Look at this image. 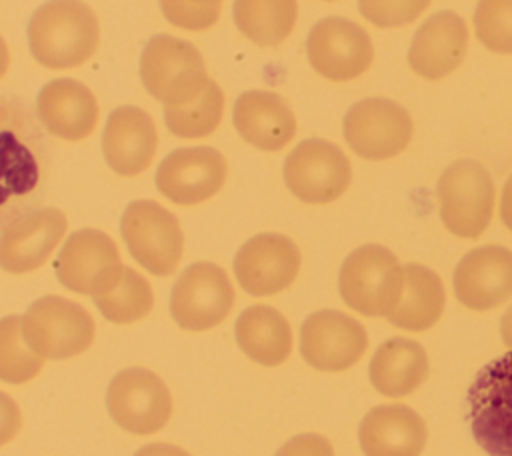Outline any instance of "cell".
<instances>
[{"instance_id": "6da1fadb", "label": "cell", "mask_w": 512, "mask_h": 456, "mask_svg": "<svg viewBox=\"0 0 512 456\" xmlns=\"http://www.w3.org/2000/svg\"><path fill=\"white\" fill-rule=\"evenodd\" d=\"M44 142L28 108L0 96V228L36 200L46 170Z\"/></svg>"}, {"instance_id": "7a4b0ae2", "label": "cell", "mask_w": 512, "mask_h": 456, "mask_svg": "<svg viewBox=\"0 0 512 456\" xmlns=\"http://www.w3.org/2000/svg\"><path fill=\"white\" fill-rule=\"evenodd\" d=\"M26 36L36 62L52 70H66L84 64L96 52L100 26L86 2L48 0L32 14Z\"/></svg>"}, {"instance_id": "3957f363", "label": "cell", "mask_w": 512, "mask_h": 456, "mask_svg": "<svg viewBox=\"0 0 512 456\" xmlns=\"http://www.w3.org/2000/svg\"><path fill=\"white\" fill-rule=\"evenodd\" d=\"M404 272L396 254L382 244H362L342 262L338 292L342 302L368 318H386L402 292Z\"/></svg>"}, {"instance_id": "277c9868", "label": "cell", "mask_w": 512, "mask_h": 456, "mask_svg": "<svg viewBox=\"0 0 512 456\" xmlns=\"http://www.w3.org/2000/svg\"><path fill=\"white\" fill-rule=\"evenodd\" d=\"M140 78L148 94L164 106L196 100L212 80L200 50L192 42L168 34L152 36L142 48Z\"/></svg>"}, {"instance_id": "5b68a950", "label": "cell", "mask_w": 512, "mask_h": 456, "mask_svg": "<svg viewBox=\"0 0 512 456\" xmlns=\"http://www.w3.org/2000/svg\"><path fill=\"white\" fill-rule=\"evenodd\" d=\"M436 198L444 228L458 238H480L494 214V180L474 158L450 162L438 182Z\"/></svg>"}, {"instance_id": "8992f818", "label": "cell", "mask_w": 512, "mask_h": 456, "mask_svg": "<svg viewBox=\"0 0 512 456\" xmlns=\"http://www.w3.org/2000/svg\"><path fill=\"white\" fill-rule=\"evenodd\" d=\"M466 402L476 444L488 456H512V352L476 372Z\"/></svg>"}, {"instance_id": "52a82bcc", "label": "cell", "mask_w": 512, "mask_h": 456, "mask_svg": "<svg viewBox=\"0 0 512 456\" xmlns=\"http://www.w3.org/2000/svg\"><path fill=\"white\" fill-rule=\"evenodd\" d=\"M94 332L96 324L86 308L64 296H42L22 316L26 344L50 360H64L86 352Z\"/></svg>"}, {"instance_id": "ba28073f", "label": "cell", "mask_w": 512, "mask_h": 456, "mask_svg": "<svg viewBox=\"0 0 512 456\" xmlns=\"http://www.w3.org/2000/svg\"><path fill=\"white\" fill-rule=\"evenodd\" d=\"M120 234L130 256L148 272L168 276L176 270L184 234L178 218L154 200H134L120 218Z\"/></svg>"}, {"instance_id": "9c48e42d", "label": "cell", "mask_w": 512, "mask_h": 456, "mask_svg": "<svg viewBox=\"0 0 512 456\" xmlns=\"http://www.w3.org/2000/svg\"><path fill=\"white\" fill-rule=\"evenodd\" d=\"M54 272L64 288L96 298L116 288L124 264L116 242L106 232L82 228L66 238L56 256Z\"/></svg>"}, {"instance_id": "30bf717a", "label": "cell", "mask_w": 512, "mask_h": 456, "mask_svg": "<svg viewBox=\"0 0 512 456\" xmlns=\"http://www.w3.org/2000/svg\"><path fill=\"white\" fill-rule=\"evenodd\" d=\"M346 144L364 160L398 156L412 140L414 122L396 100L372 96L354 102L342 118Z\"/></svg>"}, {"instance_id": "8fae6325", "label": "cell", "mask_w": 512, "mask_h": 456, "mask_svg": "<svg viewBox=\"0 0 512 456\" xmlns=\"http://www.w3.org/2000/svg\"><path fill=\"white\" fill-rule=\"evenodd\" d=\"M286 188L306 204L338 200L352 182L348 156L324 138H306L284 160Z\"/></svg>"}, {"instance_id": "7c38bea8", "label": "cell", "mask_w": 512, "mask_h": 456, "mask_svg": "<svg viewBox=\"0 0 512 456\" xmlns=\"http://www.w3.org/2000/svg\"><path fill=\"white\" fill-rule=\"evenodd\" d=\"M106 408L126 432L146 436L162 430L172 414V396L164 380L148 368L120 370L108 384Z\"/></svg>"}, {"instance_id": "4fadbf2b", "label": "cell", "mask_w": 512, "mask_h": 456, "mask_svg": "<svg viewBox=\"0 0 512 456\" xmlns=\"http://www.w3.org/2000/svg\"><path fill=\"white\" fill-rule=\"evenodd\" d=\"M306 58L322 78L346 82L370 68L374 46L360 24L342 16H326L306 36Z\"/></svg>"}, {"instance_id": "5bb4252c", "label": "cell", "mask_w": 512, "mask_h": 456, "mask_svg": "<svg viewBox=\"0 0 512 456\" xmlns=\"http://www.w3.org/2000/svg\"><path fill=\"white\" fill-rule=\"evenodd\" d=\"M234 306L228 274L212 262H194L176 278L170 292V316L184 330H210Z\"/></svg>"}, {"instance_id": "9a60e30c", "label": "cell", "mask_w": 512, "mask_h": 456, "mask_svg": "<svg viewBox=\"0 0 512 456\" xmlns=\"http://www.w3.org/2000/svg\"><path fill=\"white\" fill-rule=\"evenodd\" d=\"M368 348L364 324L346 312L316 310L300 326V354L304 362L322 372L352 368Z\"/></svg>"}, {"instance_id": "2e32d148", "label": "cell", "mask_w": 512, "mask_h": 456, "mask_svg": "<svg viewBox=\"0 0 512 456\" xmlns=\"http://www.w3.org/2000/svg\"><path fill=\"white\" fill-rule=\"evenodd\" d=\"M300 248L280 232L248 238L234 256L238 284L250 296H272L286 290L300 270Z\"/></svg>"}, {"instance_id": "e0dca14e", "label": "cell", "mask_w": 512, "mask_h": 456, "mask_svg": "<svg viewBox=\"0 0 512 456\" xmlns=\"http://www.w3.org/2000/svg\"><path fill=\"white\" fill-rule=\"evenodd\" d=\"M226 160L212 146L176 148L156 170V188L174 204H200L212 198L226 180Z\"/></svg>"}, {"instance_id": "ac0fdd59", "label": "cell", "mask_w": 512, "mask_h": 456, "mask_svg": "<svg viewBox=\"0 0 512 456\" xmlns=\"http://www.w3.org/2000/svg\"><path fill=\"white\" fill-rule=\"evenodd\" d=\"M456 300L470 310H492L512 298V250L484 244L468 250L452 274Z\"/></svg>"}, {"instance_id": "d6986e66", "label": "cell", "mask_w": 512, "mask_h": 456, "mask_svg": "<svg viewBox=\"0 0 512 456\" xmlns=\"http://www.w3.org/2000/svg\"><path fill=\"white\" fill-rule=\"evenodd\" d=\"M66 216L58 208L30 210L0 234V268L10 274H26L40 268L66 232Z\"/></svg>"}, {"instance_id": "ffe728a7", "label": "cell", "mask_w": 512, "mask_h": 456, "mask_svg": "<svg viewBox=\"0 0 512 456\" xmlns=\"http://www.w3.org/2000/svg\"><path fill=\"white\" fill-rule=\"evenodd\" d=\"M468 46V28L454 10L428 16L414 32L408 48L410 68L428 80H440L454 72Z\"/></svg>"}, {"instance_id": "44dd1931", "label": "cell", "mask_w": 512, "mask_h": 456, "mask_svg": "<svg viewBox=\"0 0 512 456\" xmlns=\"http://www.w3.org/2000/svg\"><path fill=\"white\" fill-rule=\"evenodd\" d=\"M428 440L424 418L408 404H376L358 424L364 456H420Z\"/></svg>"}, {"instance_id": "7402d4cb", "label": "cell", "mask_w": 512, "mask_h": 456, "mask_svg": "<svg viewBox=\"0 0 512 456\" xmlns=\"http://www.w3.org/2000/svg\"><path fill=\"white\" fill-rule=\"evenodd\" d=\"M158 146L154 120L138 106H118L110 112L102 132L106 164L120 176L144 172Z\"/></svg>"}, {"instance_id": "603a6c76", "label": "cell", "mask_w": 512, "mask_h": 456, "mask_svg": "<svg viewBox=\"0 0 512 456\" xmlns=\"http://www.w3.org/2000/svg\"><path fill=\"white\" fill-rule=\"evenodd\" d=\"M40 124L62 140H82L98 122V102L88 86L72 78L46 82L36 96Z\"/></svg>"}, {"instance_id": "cb8c5ba5", "label": "cell", "mask_w": 512, "mask_h": 456, "mask_svg": "<svg viewBox=\"0 0 512 456\" xmlns=\"http://www.w3.org/2000/svg\"><path fill=\"white\" fill-rule=\"evenodd\" d=\"M238 134L264 152L282 150L296 134V118L288 102L270 90H248L232 108Z\"/></svg>"}, {"instance_id": "d4e9b609", "label": "cell", "mask_w": 512, "mask_h": 456, "mask_svg": "<svg viewBox=\"0 0 512 456\" xmlns=\"http://www.w3.org/2000/svg\"><path fill=\"white\" fill-rule=\"evenodd\" d=\"M430 374L424 346L408 336H392L378 344L368 362V380L388 398H404L416 392Z\"/></svg>"}, {"instance_id": "484cf974", "label": "cell", "mask_w": 512, "mask_h": 456, "mask_svg": "<svg viewBox=\"0 0 512 456\" xmlns=\"http://www.w3.org/2000/svg\"><path fill=\"white\" fill-rule=\"evenodd\" d=\"M402 272V292L386 320L400 330L424 332L440 320L446 308L444 282L432 268L418 262L402 264Z\"/></svg>"}, {"instance_id": "4316f807", "label": "cell", "mask_w": 512, "mask_h": 456, "mask_svg": "<svg viewBox=\"0 0 512 456\" xmlns=\"http://www.w3.org/2000/svg\"><path fill=\"white\" fill-rule=\"evenodd\" d=\"M234 338L240 350L262 366H278L292 352V328L282 312L256 304L240 312L234 324Z\"/></svg>"}, {"instance_id": "83f0119b", "label": "cell", "mask_w": 512, "mask_h": 456, "mask_svg": "<svg viewBox=\"0 0 512 456\" xmlns=\"http://www.w3.org/2000/svg\"><path fill=\"white\" fill-rule=\"evenodd\" d=\"M232 18L236 28L258 46L284 42L298 18L296 0H234Z\"/></svg>"}, {"instance_id": "f1b7e54d", "label": "cell", "mask_w": 512, "mask_h": 456, "mask_svg": "<svg viewBox=\"0 0 512 456\" xmlns=\"http://www.w3.org/2000/svg\"><path fill=\"white\" fill-rule=\"evenodd\" d=\"M224 114L222 88L210 80L206 90L182 106H164L166 128L178 138H202L216 130Z\"/></svg>"}, {"instance_id": "f546056e", "label": "cell", "mask_w": 512, "mask_h": 456, "mask_svg": "<svg viewBox=\"0 0 512 456\" xmlns=\"http://www.w3.org/2000/svg\"><path fill=\"white\" fill-rule=\"evenodd\" d=\"M100 314L114 324H130L148 316L154 306V294L148 280L130 266H124L122 278L114 290L94 298Z\"/></svg>"}, {"instance_id": "4dcf8cb0", "label": "cell", "mask_w": 512, "mask_h": 456, "mask_svg": "<svg viewBox=\"0 0 512 456\" xmlns=\"http://www.w3.org/2000/svg\"><path fill=\"white\" fill-rule=\"evenodd\" d=\"M44 364L22 336V316L10 314L0 320V380L22 384L32 380Z\"/></svg>"}, {"instance_id": "1f68e13d", "label": "cell", "mask_w": 512, "mask_h": 456, "mask_svg": "<svg viewBox=\"0 0 512 456\" xmlns=\"http://www.w3.org/2000/svg\"><path fill=\"white\" fill-rule=\"evenodd\" d=\"M474 32L488 50L512 54V0H478Z\"/></svg>"}, {"instance_id": "d6a6232c", "label": "cell", "mask_w": 512, "mask_h": 456, "mask_svg": "<svg viewBox=\"0 0 512 456\" xmlns=\"http://www.w3.org/2000/svg\"><path fill=\"white\" fill-rule=\"evenodd\" d=\"M164 18L184 30H208L220 16L222 0H158Z\"/></svg>"}, {"instance_id": "836d02e7", "label": "cell", "mask_w": 512, "mask_h": 456, "mask_svg": "<svg viewBox=\"0 0 512 456\" xmlns=\"http://www.w3.org/2000/svg\"><path fill=\"white\" fill-rule=\"evenodd\" d=\"M432 0H358L360 14L378 28H398L414 22Z\"/></svg>"}, {"instance_id": "e575fe53", "label": "cell", "mask_w": 512, "mask_h": 456, "mask_svg": "<svg viewBox=\"0 0 512 456\" xmlns=\"http://www.w3.org/2000/svg\"><path fill=\"white\" fill-rule=\"evenodd\" d=\"M274 456H334V448L326 436L304 432L286 440Z\"/></svg>"}, {"instance_id": "d590c367", "label": "cell", "mask_w": 512, "mask_h": 456, "mask_svg": "<svg viewBox=\"0 0 512 456\" xmlns=\"http://www.w3.org/2000/svg\"><path fill=\"white\" fill-rule=\"evenodd\" d=\"M22 426V414L18 404L0 390V446L10 442Z\"/></svg>"}, {"instance_id": "8d00e7d4", "label": "cell", "mask_w": 512, "mask_h": 456, "mask_svg": "<svg viewBox=\"0 0 512 456\" xmlns=\"http://www.w3.org/2000/svg\"><path fill=\"white\" fill-rule=\"evenodd\" d=\"M134 456H192V454L174 444L154 442V444H146V446L138 448Z\"/></svg>"}, {"instance_id": "74e56055", "label": "cell", "mask_w": 512, "mask_h": 456, "mask_svg": "<svg viewBox=\"0 0 512 456\" xmlns=\"http://www.w3.org/2000/svg\"><path fill=\"white\" fill-rule=\"evenodd\" d=\"M500 220L512 232V174L506 178L500 194Z\"/></svg>"}, {"instance_id": "f35d334b", "label": "cell", "mask_w": 512, "mask_h": 456, "mask_svg": "<svg viewBox=\"0 0 512 456\" xmlns=\"http://www.w3.org/2000/svg\"><path fill=\"white\" fill-rule=\"evenodd\" d=\"M500 338L512 352V304L506 308V312L500 318Z\"/></svg>"}, {"instance_id": "ab89813d", "label": "cell", "mask_w": 512, "mask_h": 456, "mask_svg": "<svg viewBox=\"0 0 512 456\" xmlns=\"http://www.w3.org/2000/svg\"><path fill=\"white\" fill-rule=\"evenodd\" d=\"M8 64H10V52H8V46H6L4 38L0 36V78L6 74Z\"/></svg>"}]
</instances>
